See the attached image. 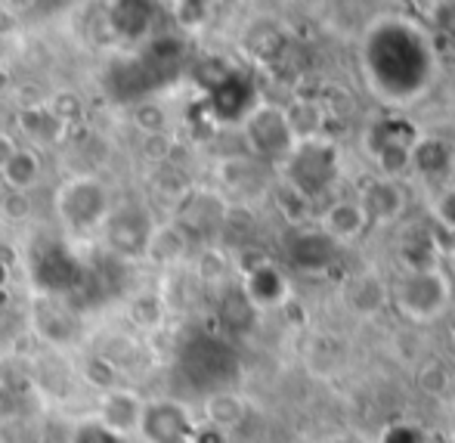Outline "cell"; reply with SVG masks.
Instances as JSON below:
<instances>
[{
    "instance_id": "obj_19",
    "label": "cell",
    "mask_w": 455,
    "mask_h": 443,
    "mask_svg": "<svg viewBox=\"0 0 455 443\" xmlns=\"http://www.w3.org/2000/svg\"><path fill=\"white\" fill-rule=\"evenodd\" d=\"M53 118H60V121H72V118H78L81 115V102L75 100V96H68V93H62V96H56L53 100Z\"/></svg>"
},
{
    "instance_id": "obj_5",
    "label": "cell",
    "mask_w": 455,
    "mask_h": 443,
    "mask_svg": "<svg viewBox=\"0 0 455 443\" xmlns=\"http://www.w3.org/2000/svg\"><path fill=\"white\" fill-rule=\"evenodd\" d=\"M106 239H108V248L121 258H140V254L149 252V242H152V227L149 214L143 208H121L115 214H108L106 221Z\"/></svg>"
},
{
    "instance_id": "obj_20",
    "label": "cell",
    "mask_w": 455,
    "mask_h": 443,
    "mask_svg": "<svg viewBox=\"0 0 455 443\" xmlns=\"http://www.w3.org/2000/svg\"><path fill=\"white\" fill-rule=\"evenodd\" d=\"M28 192H10V198H6V205H4V214L6 217H12V221H19V217H25L28 214Z\"/></svg>"
},
{
    "instance_id": "obj_14",
    "label": "cell",
    "mask_w": 455,
    "mask_h": 443,
    "mask_svg": "<svg viewBox=\"0 0 455 443\" xmlns=\"http://www.w3.org/2000/svg\"><path fill=\"white\" fill-rule=\"evenodd\" d=\"M242 415H245V403H242V397L229 394V391L211 394L208 400H204V422L220 428V431L235 428L242 422Z\"/></svg>"
},
{
    "instance_id": "obj_16",
    "label": "cell",
    "mask_w": 455,
    "mask_h": 443,
    "mask_svg": "<svg viewBox=\"0 0 455 443\" xmlns=\"http://www.w3.org/2000/svg\"><path fill=\"white\" fill-rule=\"evenodd\" d=\"M68 440H72V443H131V438H121V434H115L112 428L102 425L96 415L78 422V425L72 428V434H68Z\"/></svg>"
},
{
    "instance_id": "obj_7",
    "label": "cell",
    "mask_w": 455,
    "mask_h": 443,
    "mask_svg": "<svg viewBox=\"0 0 455 443\" xmlns=\"http://www.w3.org/2000/svg\"><path fill=\"white\" fill-rule=\"evenodd\" d=\"M143 407H146V400L140 397V391L121 384V388L102 391L96 419H100L106 428H112L115 434H121V438H131V434H137V428H140Z\"/></svg>"
},
{
    "instance_id": "obj_2",
    "label": "cell",
    "mask_w": 455,
    "mask_h": 443,
    "mask_svg": "<svg viewBox=\"0 0 455 443\" xmlns=\"http://www.w3.org/2000/svg\"><path fill=\"white\" fill-rule=\"evenodd\" d=\"M288 168V183L294 186V192L304 198L323 196L331 186V180L338 177V152L323 140L304 137L294 143V149L285 158Z\"/></svg>"
},
{
    "instance_id": "obj_12",
    "label": "cell",
    "mask_w": 455,
    "mask_h": 443,
    "mask_svg": "<svg viewBox=\"0 0 455 443\" xmlns=\"http://www.w3.org/2000/svg\"><path fill=\"white\" fill-rule=\"evenodd\" d=\"M156 6L149 0H118L112 6V25L124 37H143L152 25Z\"/></svg>"
},
{
    "instance_id": "obj_3",
    "label": "cell",
    "mask_w": 455,
    "mask_h": 443,
    "mask_svg": "<svg viewBox=\"0 0 455 443\" xmlns=\"http://www.w3.org/2000/svg\"><path fill=\"white\" fill-rule=\"evenodd\" d=\"M56 205H60L62 221H66L68 227L81 230V233L100 227V223L108 217L106 189H102V183H96L93 177L68 180V183L60 189V198H56Z\"/></svg>"
},
{
    "instance_id": "obj_21",
    "label": "cell",
    "mask_w": 455,
    "mask_h": 443,
    "mask_svg": "<svg viewBox=\"0 0 455 443\" xmlns=\"http://www.w3.org/2000/svg\"><path fill=\"white\" fill-rule=\"evenodd\" d=\"M16 149H19V146L12 143V140L6 137V133H0V168H4V165L10 162V158H12V152H16Z\"/></svg>"
},
{
    "instance_id": "obj_13",
    "label": "cell",
    "mask_w": 455,
    "mask_h": 443,
    "mask_svg": "<svg viewBox=\"0 0 455 443\" xmlns=\"http://www.w3.org/2000/svg\"><path fill=\"white\" fill-rule=\"evenodd\" d=\"M0 177L10 186V192H28L41 177V158L31 149H16L10 162L0 168Z\"/></svg>"
},
{
    "instance_id": "obj_15",
    "label": "cell",
    "mask_w": 455,
    "mask_h": 443,
    "mask_svg": "<svg viewBox=\"0 0 455 443\" xmlns=\"http://www.w3.org/2000/svg\"><path fill=\"white\" fill-rule=\"evenodd\" d=\"M127 319H131L133 329H143V332H152L162 326L164 319V304L158 294H137V298H131V304H127Z\"/></svg>"
},
{
    "instance_id": "obj_9",
    "label": "cell",
    "mask_w": 455,
    "mask_h": 443,
    "mask_svg": "<svg viewBox=\"0 0 455 443\" xmlns=\"http://www.w3.org/2000/svg\"><path fill=\"white\" fill-rule=\"evenodd\" d=\"M360 205H363L365 217H369V223H390L400 217L406 198H403L400 186L387 177V180H375V183L365 186V192L360 196Z\"/></svg>"
},
{
    "instance_id": "obj_17",
    "label": "cell",
    "mask_w": 455,
    "mask_h": 443,
    "mask_svg": "<svg viewBox=\"0 0 455 443\" xmlns=\"http://www.w3.org/2000/svg\"><path fill=\"white\" fill-rule=\"evenodd\" d=\"M431 211H434V221H437L446 233H455V186H443V189L434 196Z\"/></svg>"
},
{
    "instance_id": "obj_8",
    "label": "cell",
    "mask_w": 455,
    "mask_h": 443,
    "mask_svg": "<svg viewBox=\"0 0 455 443\" xmlns=\"http://www.w3.org/2000/svg\"><path fill=\"white\" fill-rule=\"evenodd\" d=\"M369 227V217H365L360 202H335L323 214V233L329 236L335 246L341 242H356Z\"/></svg>"
},
{
    "instance_id": "obj_4",
    "label": "cell",
    "mask_w": 455,
    "mask_h": 443,
    "mask_svg": "<svg viewBox=\"0 0 455 443\" xmlns=\"http://www.w3.org/2000/svg\"><path fill=\"white\" fill-rule=\"evenodd\" d=\"M245 133H248V143L254 146V152H260L267 158H288V152L298 143V137L291 131V121H288V112L273 106H264L248 115Z\"/></svg>"
},
{
    "instance_id": "obj_22",
    "label": "cell",
    "mask_w": 455,
    "mask_h": 443,
    "mask_svg": "<svg viewBox=\"0 0 455 443\" xmlns=\"http://www.w3.org/2000/svg\"><path fill=\"white\" fill-rule=\"evenodd\" d=\"M10 286V267L4 264V258H0V292Z\"/></svg>"
},
{
    "instance_id": "obj_11",
    "label": "cell",
    "mask_w": 455,
    "mask_h": 443,
    "mask_svg": "<svg viewBox=\"0 0 455 443\" xmlns=\"http://www.w3.org/2000/svg\"><path fill=\"white\" fill-rule=\"evenodd\" d=\"M245 294L254 307H279L288 294V282L273 264H260L245 276Z\"/></svg>"
},
{
    "instance_id": "obj_1",
    "label": "cell",
    "mask_w": 455,
    "mask_h": 443,
    "mask_svg": "<svg viewBox=\"0 0 455 443\" xmlns=\"http://www.w3.org/2000/svg\"><path fill=\"white\" fill-rule=\"evenodd\" d=\"M452 298V286L437 264L412 267L394 288V304L412 323H431L446 310Z\"/></svg>"
},
{
    "instance_id": "obj_10",
    "label": "cell",
    "mask_w": 455,
    "mask_h": 443,
    "mask_svg": "<svg viewBox=\"0 0 455 443\" xmlns=\"http://www.w3.org/2000/svg\"><path fill=\"white\" fill-rule=\"evenodd\" d=\"M35 317H31V323H35V332L44 338V342L56 344V348H62V344H72L75 335H78V319L72 317V313L62 307L60 317H53V298H37L35 301Z\"/></svg>"
},
{
    "instance_id": "obj_18",
    "label": "cell",
    "mask_w": 455,
    "mask_h": 443,
    "mask_svg": "<svg viewBox=\"0 0 455 443\" xmlns=\"http://www.w3.org/2000/svg\"><path fill=\"white\" fill-rule=\"evenodd\" d=\"M137 125L143 127L146 133H158L164 127V112L158 106H140Z\"/></svg>"
},
{
    "instance_id": "obj_6",
    "label": "cell",
    "mask_w": 455,
    "mask_h": 443,
    "mask_svg": "<svg viewBox=\"0 0 455 443\" xmlns=\"http://www.w3.org/2000/svg\"><path fill=\"white\" fill-rule=\"evenodd\" d=\"M192 428L189 413L177 400H146L137 434L146 443H189Z\"/></svg>"
}]
</instances>
